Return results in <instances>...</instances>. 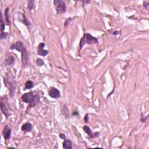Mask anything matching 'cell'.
<instances>
[{
	"instance_id": "14",
	"label": "cell",
	"mask_w": 149,
	"mask_h": 149,
	"mask_svg": "<svg viewBox=\"0 0 149 149\" xmlns=\"http://www.w3.org/2000/svg\"><path fill=\"white\" fill-rule=\"evenodd\" d=\"M39 101H40V96H39V95H38V94L35 95V97H34V99L33 100V101H32L31 103L29 104V108H32V107H33L36 106L37 104H38V102H39Z\"/></svg>"
},
{
	"instance_id": "26",
	"label": "cell",
	"mask_w": 149,
	"mask_h": 149,
	"mask_svg": "<svg viewBox=\"0 0 149 149\" xmlns=\"http://www.w3.org/2000/svg\"><path fill=\"white\" fill-rule=\"evenodd\" d=\"M72 20L71 18H68V19H66V20H65V23H64V26H65V27H67L68 25H69V22H70V20Z\"/></svg>"
},
{
	"instance_id": "7",
	"label": "cell",
	"mask_w": 149,
	"mask_h": 149,
	"mask_svg": "<svg viewBox=\"0 0 149 149\" xmlns=\"http://www.w3.org/2000/svg\"><path fill=\"white\" fill-rule=\"evenodd\" d=\"M11 132H12V130H11V128H9V126L7 125H5V126L4 127L2 133L4 138V139L5 140H9L11 139Z\"/></svg>"
},
{
	"instance_id": "21",
	"label": "cell",
	"mask_w": 149,
	"mask_h": 149,
	"mask_svg": "<svg viewBox=\"0 0 149 149\" xmlns=\"http://www.w3.org/2000/svg\"><path fill=\"white\" fill-rule=\"evenodd\" d=\"M5 25L4 22L2 19V13H1V32H3L5 30Z\"/></svg>"
},
{
	"instance_id": "1",
	"label": "cell",
	"mask_w": 149,
	"mask_h": 149,
	"mask_svg": "<svg viewBox=\"0 0 149 149\" xmlns=\"http://www.w3.org/2000/svg\"><path fill=\"white\" fill-rule=\"evenodd\" d=\"M98 43V38L93 36L88 33H84L83 37L81 38L79 44V47L81 50L83 46L86 44H96Z\"/></svg>"
},
{
	"instance_id": "9",
	"label": "cell",
	"mask_w": 149,
	"mask_h": 149,
	"mask_svg": "<svg viewBox=\"0 0 149 149\" xmlns=\"http://www.w3.org/2000/svg\"><path fill=\"white\" fill-rule=\"evenodd\" d=\"M25 45L24 44L21 42V41H17L15 43L13 44L11 46V50H17L19 52H20L21 50L23 49L24 47H25Z\"/></svg>"
},
{
	"instance_id": "18",
	"label": "cell",
	"mask_w": 149,
	"mask_h": 149,
	"mask_svg": "<svg viewBox=\"0 0 149 149\" xmlns=\"http://www.w3.org/2000/svg\"><path fill=\"white\" fill-rule=\"evenodd\" d=\"M25 88L26 89H30L33 87V82L31 80L27 81L25 83Z\"/></svg>"
},
{
	"instance_id": "4",
	"label": "cell",
	"mask_w": 149,
	"mask_h": 149,
	"mask_svg": "<svg viewBox=\"0 0 149 149\" xmlns=\"http://www.w3.org/2000/svg\"><path fill=\"white\" fill-rule=\"evenodd\" d=\"M9 78L8 79H4V82L5 85L6 87H7L8 88L10 92V95H11V97H12L13 95L14 94V93H15V83H14V82L15 81H11L10 80H9Z\"/></svg>"
},
{
	"instance_id": "20",
	"label": "cell",
	"mask_w": 149,
	"mask_h": 149,
	"mask_svg": "<svg viewBox=\"0 0 149 149\" xmlns=\"http://www.w3.org/2000/svg\"><path fill=\"white\" fill-rule=\"evenodd\" d=\"M34 8V1H32V0H29L28 1V8L29 11H32L33 9Z\"/></svg>"
},
{
	"instance_id": "15",
	"label": "cell",
	"mask_w": 149,
	"mask_h": 149,
	"mask_svg": "<svg viewBox=\"0 0 149 149\" xmlns=\"http://www.w3.org/2000/svg\"><path fill=\"white\" fill-rule=\"evenodd\" d=\"M9 12V8L7 7L5 9V20H6V23H7L8 25H10V24H11V21H10Z\"/></svg>"
},
{
	"instance_id": "19",
	"label": "cell",
	"mask_w": 149,
	"mask_h": 149,
	"mask_svg": "<svg viewBox=\"0 0 149 149\" xmlns=\"http://www.w3.org/2000/svg\"><path fill=\"white\" fill-rule=\"evenodd\" d=\"M83 130L84 132H85L86 133H87V134L88 135V136L90 135L92 133V130H91V129L90 128V127L88 126H87V125H85V126H83Z\"/></svg>"
},
{
	"instance_id": "24",
	"label": "cell",
	"mask_w": 149,
	"mask_h": 149,
	"mask_svg": "<svg viewBox=\"0 0 149 149\" xmlns=\"http://www.w3.org/2000/svg\"><path fill=\"white\" fill-rule=\"evenodd\" d=\"M8 35V33H6V32H1V35H0V38H1V40L4 39V38H6Z\"/></svg>"
},
{
	"instance_id": "25",
	"label": "cell",
	"mask_w": 149,
	"mask_h": 149,
	"mask_svg": "<svg viewBox=\"0 0 149 149\" xmlns=\"http://www.w3.org/2000/svg\"><path fill=\"white\" fill-rule=\"evenodd\" d=\"M147 118H148V115H147V116H146V117H144L143 116V113H142L141 114V118H140V121L142 122V123H144V122H146V121H147Z\"/></svg>"
},
{
	"instance_id": "12",
	"label": "cell",
	"mask_w": 149,
	"mask_h": 149,
	"mask_svg": "<svg viewBox=\"0 0 149 149\" xmlns=\"http://www.w3.org/2000/svg\"><path fill=\"white\" fill-rule=\"evenodd\" d=\"M21 129L24 132H30L32 129V125L30 122L25 123L22 125Z\"/></svg>"
},
{
	"instance_id": "11",
	"label": "cell",
	"mask_w": 149,
	"mask_h": 149,
	"mask_svg": "<svg viewBox=\"0 0 149 149\" xmlns=\"http://www.w3.org/2000/svg\"><path fill=\"white\" fill-rule=\"evenodd\" d=\"M14 62H15V58L11 55H9V56H6V58L4 60V64L6 66L12 65Z\"/></svg>"
},
{
	"instance_id": "8",
	"label": "cell",
	"mask_w": 149,
	"mask_h": 149,
	"mask_svg": "<svg viewBox=\"0 0 149 149\" xmlns=\"http://www.w3.org/2000/svg\"><path fill=\"white\" fill-rule=\"evenodd\" d=\"M45 47V44L44 43H41L39 44L38 46V50H37V54L42 56H46L48 54V50H45L44 49Z\"/></svg>"
},
{
	"instance_id": "5",
	"label": "cell",
	"mask_w": 149,
	"mask_h": 149,
	"mask_svg": "<svg viewBox=\"0 0 149 149\" xmlns=\"http://www.w3.org/2000/svg\"><path fill=\"white\" fill-rule=\"evenodd\" d=\"M34 97H35V95H34L33 92H30L24 94L22 96V101L23 102H26V103L30 104L34 99Z\"/></svg>"
},
{
	"instance_id": "31",
	"label": "cell",
	"mask_w": 149,
	"mask_h": 149,
	"mask_svg": "<svg viewBox=\"0 0 149 149\" xmlns=\"http://www.w3.org/2000/svg\"><path fill=\"white\" fill-rule=\"evenodd\" d=\"M119 33H119V32H118V31H115L113 32V34H114V35H118V34H119Z\"/></svg>"
},
{
	"instance_id": "17",
	"label": "cell",
	"mask_w": 149,
	"mask_h": 149,
	"mask_svg": "<svg viewBox=\"0 0 149 149\" xmlns=\"http://www.w3.org/2000/svg\"><path fill=\"white\" fill-rule=\"evenodd\" d=\"M20 22H22L23 24H24L25 26H26L29 27V26H30V22L28 20V19H27L26 16L24 14H22V20H20Z\"/></svg>"
},
{
	"instance_id": "3",
	"label": "cell",
	"mask_w": 149,
	"mask_h": 149,
	"mask_svg": "<svg viewBox=\"0 0 149 149\" xmlns=\"http://www.w3.org/2000/svg\"><path fill=\"white\" fill-rule=\"evenodd\" d=\"M20 52L21 53V60L23 67L25 68L28 65L29 61V54H28V50H27L25 46L23 48V49L21 50Z\"/></svg>"
},
{
	"instance_id": "6",
	"label": "cell",
	"mask_w": 149,
	"mask_h": 149,
	"mask_svg": "<svg viewBox=\"0 0 149 149\" xmlns=\"http://www.w3.org/2000/svg\"><path fill=\"white\" fill-rule=\"evenodd\" d=\"M48 95L51 98H58L61 97V93L60 90L56 87H51L48 91Z\"/></svg>"
},
{
	"instance_id": "10",
	"label": "cell",
	"mask_w": 149,
	"mask_h": 149,
	"mask_svg": "<svg viewBox=\"0 0 149 149\" xmlns=\"http://www.w3.org/2000/svg\"><path fill=\"white\" fill-rule=\"evenodd\" d=\"M1 110L2 111V114L6 116V118H8L9 116V111L8 108L6 107V105L5 104H4L3 102H1Z\"/></svg>"
},
{
	"instance_id": "2",
	"label": "cell",
	"mask_w": 149,
	"mask_h": 149,
	"mask_svg": "<svg viewBox=\"0 0 149 149\" xmlns=\"http://www.w3.org/2000/svg\"><path fill=\"white\" fill-rule=\"evenodd\" d=\"M56 11L58 14H64L66 11V4L62 0H54L53 1Z\"/></svg>"
},
{
	"instance_id": "22",
	"label": "cell",
	"mask_w": 149,
	"mask_h": 149,
	"mask_svg": "<svg viewBox=\"0 0 149 149\" xmlns=\"http://www.w3.org/2000/svg\"><path fill=\"white\" fill-rule=\"evenodd\" d=\"M36 63L37 66H40V67L43 66L44 65V62L43 60H42L40 58H37L36 60Z\"/></svg>"
},
{
	"instance_id": "29",
	"label": "cell",
	"mask_w": 149,
	"mask_h": 149,
	"mask_svg": "<svg viewBox=\"0 0 149 149\" xmlns=\"http://www.w3.org/2000/svg\"><path fill=\"white\" fill-rule=\"evenodd\" d=\"M143 4H144V6L146 8V9H149V4L148 2H143Z\"/></svg>"
},
{
	"instance_id": "23",
	"label": "cell",
	"mask_w": 149,
	"mask_h": 149,
	"mask_svg": "<svg viewBox=\"0 0 149 149\" xmlns=\"http://www.w3.org/2000/svg\"><path fill=\"white\" fill-rule=\"evenodd\" d=\"M100 135V133L99 132H94V133H92V134L90 135H89L88 136H89V138L90 139H93V138H95V137H97L99 136Z\"/></svg>"
},
{
	"instance_id": "16",
	"label": "cell",
	"mask_w": 149,
	"mask_h": 149,
	"mask_svg": "<svg viewBox=\"0 0 149 149\" xmlns=\"http://www.w3.org/2000/svg\"><path fill=\"white\" fill-rule=\"evenodd\" d=\"M61 111H62V114L64 115L65 118H68L69 117V110L66 105H64L62 107V109H61Z\"/></svg>"
},
{
	"instance_id": "28",
	"label": "cell",
	"mask_w": 149,
	"mask_h": 149,
	"mask_svg": "<svg viewBox=\"0 0 149 149\" xmlns=\"http://www.w3.org/2000/svg\"><path fill=\"white\" fill-rule=\"evenodd\" d=\"M84 121L85 123H87L88 121V114H86L84 118Z\"/></svg>"
},
{
	"instance_id": "27",
	"label": "cell",
	"mask_w": 149,
	"mask_h": 149,
	"mask_svg": "<svg viewBox=\"0 0 149 149\" xmlns=\"http://www.w3.org/2000/svg\"><path fill=\"white\" fill-rule=\"evenodd\" d=\"M59 137L63 140L66 139V136H65V135L64 134V133H60V135H59Z\"/></svg>"
},
{
	"instance_id": "30",
	"label": "cell",
	"mask_w": 149,
	"mask_h": 149,
	"mask_svg": "<svg viewBox=\"0 0 149 149\" xmlns=\"http://www.w3.org/2000/svg\"><path fill=\"white\" fill-rule=\"evenodd\" d=\"M72 115H74V116H78L79 115V113L78 112V111H74V112H73L72 114Z\"/></svg>"
},
{
	"instance_id": "13",
	"label": "cell",
	"mask_w": 149,
	"mask_h": 149,
	"mask_svg": "<svg viewBox=\"0 0 149 149\" xmlns=\"http://www.w3.org/2000/svg\"><path fill=\"white\" fill-rule=\"evenodd\" d=\"M63 148L64 149H72V143L71 140L69 139H65L62 143Z\"/></svg>"
}]
</instances>
